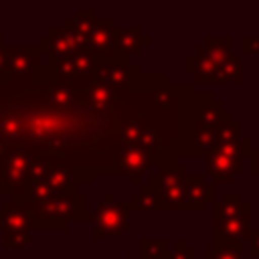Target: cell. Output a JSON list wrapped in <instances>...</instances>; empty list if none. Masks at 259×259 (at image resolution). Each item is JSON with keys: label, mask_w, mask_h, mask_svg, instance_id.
Segmentation results:
<instances>
[{"label": "cell", "mask_w": 259, "mask_h": 259, "mask_svg": "<svg viewBox=\"0 0 259 259\" xmlns=\"http://www.w3.org/2000/svg\"><path fill=\"white\" fill-rule=\"evenodd\" d=\"M117 121L115 111L95 113L83 103L71 107L47 103L26 111L0 103V144L36 142L45 146L42 156L61 154L73 146L95 150L103 146L105 138L117 134Z\"/></svg>", "instance_id": "6da1fadb"}, {"label": "cell", "mask_w": 259, "mask_h": 259, "mask_svg": "<svg viewBox=\"0 0 259 259\" xmlns=\"http://www.w3.org/2000/svg\"><path fill=\"white\" fill-rule=\"evenodd\" d=\"M188 95H182L180 85V101L182 105V117H190L188 121H182V138L170 140V144L184 146L180 154H208L217 146V132L219 125L225 121V117L231 113L225 109L223 101L214 99L212 93H196L194 87L188 85Z\"/></svg>", "instance_id": "7a4b0ae2"}, {"label": "cell", "mask_w": 259, "mask_h": 259, "mask_svg": "<svg viewBox=\"0 0 259 259\" xmlns=\"http://www.w3.org/2000/svg\"><path fill=\"white\" fill-rule=\"evenodd\" d=\"M214 217V245L212 247H241V241L249 235L251 204L239 196V192H227L212 204Z\"/></svg>", "instance_id": "3957f363"}, {"label": "cell", "mask_w": 259, "mask_h": 259, "mask_svg": "<svg viewBox=\"0 0 259 259\" xmlns=\"http://www.w3.org/2000/svg\"><path fill=\"white\" fill-rule=\"evenodd\" d=\"M14 206L28 210L30 229H65L69 221H91V212L85 210V194L79 192L45 202H20Z\"/></svg>", "instance_id": "277c9868"}, {"label": "cell", "mask_w": 259, "mask_h": 259, "mask_svg": "<svg viewBox=\"0 0 259 259\" xmlns=\"http://www.w3.org/2000/svg\"><path fill=\"white\" fill-rule=\"evenodd\" d=\"M214 202V188L202 174H188L184 184L162 198V212H204Z\"/></svg>", "instance_id": "5b68a950"}, {"label": "cell", "mask_w": 259, "mask_h": 259, "mask_svg": "<svg viewBox=\"0 0 259 259\" xmlns=\"http://www.w3.org/2000/svg\"><path fill=\"white\" fill-rule=\"evenodd\" d=\"M36 152L18 144H0V192H20L28 178Z\"/></svg>", "instance_id": "8992f818"}, {"label": "cell", "mask_w": 259, "mask_h": 259, "mask_svg": "<svg viewBox=\"0 0 259 259\" xmlns=\"http://www.w3.org/2000/svg\"><path fill=\"white\" fill-rule=\"evenodd\" d=\"M251 140L239 138L229 144H219L214 150H210L206 160V172L212 178L214 184H231L243 170V156L251 152Z\"/></svg>", "instance_id": "52a82bcc"}, {"label": "cell", "mask_w": 259, "mask_h": 259, "mask_svg": "<svg viewBox=\"0 0 259 259\" xmlns=\"http://www.w3.org/2000/svg\"><path fill=\"white\" fill-rule=\"evenodd\" d=\"M91 221H95V239L121 237L130 229V204L115 202L111 192H105L99 206H95V210L91 212Z\"/></svg>", "instance_id": "ba28073f"}, {"label": "cell", "mask_w": 259, "mask_h": 259, "mask_svg": "<svg viewBox=\"0 0 259 259\" xmlns=\"http://www.w3.org/2000/svg\"><path fill=\"white\" fill-rule=\"evenodd\" d=\"M138 75H140V69H138V65L132 63L130 57L111 53L107 57L95 59V69H93L91 79H95L103 85L115 87V85H125V83L134 85Z\"/></svg>", "instance_id": "9c48e42d"}, {"label": "cell", "mask_w": 259, "mask_h": 259, "mask_svg": "<svg viewBox=\"0 0 259 259\" xmlns=\"http://www.w3.org/2000/svg\"><path fill=\"white\" fill-rule=\"evenodd\" d=\"M0 231L2 245L6 249H24L30 241V214L28 210L6 204L0 210Z\"/></svg>", "instance_id": "30bf717a"}, {"label": "cell", "mask_w": 259, "mask_h": 259, "mask_svg": "<svg viewBox=\"0 0 259 259\" xmlns=\"http://www.w3.org/2000/svg\"><path fill=\"white\" fill-rule=\"evenodd\" d=\"M154 160L136 144L132 146H121V150L111 158V166L107 168V172L113 174H125L130 176V182L134 186H138L142 182L144 172L150 168Z\"/></svg>", "instance_id": "8fae6325"}, {"label": "cell", "mask_w": 259, "mask_h": 259, "mask_svg": "<svg viewBox=\"0 0 259 259\" xmlns=\"http://www.w3.org/2000/svg\"><path fill=\"white\" fill-rule=\"evenodd\" d=\"M40 55H45L40 49L34 47H6V65H8V73L12 75H36V71H45V77H53V63L49 65H40L38 59Z\"/></svg>", "instance_id": "7c38bea8"}, {"label": "cell", "mask_w": 259, "mask_h": 259, "mask_svg": "<svg viewBox=\"0 0 259 259\" xmlns=\"http://www.w3.org/2000/svg\"><path fill=\"white\" fill-rule=\"evenodd\" d=\"M83 53L95 59L115 53V26L109 18H97L93 28L83 36Z\"/></svg>", "instance_id": "4fadbf2b"}, {"label": "cell", "mask_w": 259, "mask_h": 259, "mask_svg": "<svg viewBox=\"0 0 259 259\" xmlns=\"http://www.w3.org/2000/svg\"><path fill=\"white\" fill-rule=\"evenodd\" d=\"M79 89H81V103L95 111V113H113V105L117 101V89L103 85L95 79L89 77V81H79Z\"/></svg>", "instance_id": "5bb4252c"}, {"label": "cell", "mask_w": 259, "mask_h": 259, "mask_svg": "<svg viewBox=\"0 0 259 259\" xmlns=\"http://www.w3.org/2000/svg\"><path fill=\"white\" fill-rule=\"evenodd\" d=\"M95 69V57L89 53H75L65 59L53 61V77L61 79L63 83H77V79L91 77Z\"/></svg>", "instance_id": "9a60e30c"}, {"label": "cell", "mask_w": 259, "mask_h": 259, "mask_svg": "<svg viewBox=\"0 0 259 259\" xmlns=\"http://www.w3.org/2000/svg\"><path fill=\"white\" fill-rule=\"evenodd\" d=\"M51 61H59L65 59L69 55L81 53L75 34L67 28V26H59V28H49L47 34L40 38V47H38Z\"/></svg>", "instance_id": "2e32d148"}, {"label": "cell", "mask_w": 259, "mask_h": 259, "mask_svg": "<svg viewBox=\"0 0 259 259\" xmlns=\"http://www.w3.org/2000/svg\"><path fill=\"white\" fill-rule=\"evenodd\" d=\"M186 176H188L186 164H178V162L160 164L158 166V172L148 178V184L160 194V200H162L168 192H172L174 188H178L180 184H184Z\"/></svg>", "instance_id": "e0dca14e"}, {"label": "cell", "mask_w": 259, "mask_h": 259, "mask_svg": "<svg viewBox=\"0 0 259 259\" xmlns=\"http://www.w3.org/2000/svg\"><path fill=\"white\" fill-rule=\"evenodd\" d=\"M40 97H45V101H47L49 105H55V107L79 105V103H81L79 81H77V83H51V85L47 87V91L40 93Z\"/></svg>", "instance_id": "ac0fdd59"}, {"label": "cell", "mask_w": 259, "mask_h": 259, "mask_svg": "<svg viewBox=\"0 0 259 259\" xmlns=\"http://www.w3.org/2000/svg\"><path fill=\"white\" fill-rule=\"evenodd\" d=\"M150 45V38L142 34L140 28H115V53L125 57H138L144 47Z\"/></svg>", "instance_id": "d6986e66"}, {"label": "cell", "mask_w": 259, "mask_h": 259, "mask_svg": "<svg viewBox=\"0 0 259 259\" xmlns=\"http://www.w3.org/2000/svg\"><path fill=\"white\" fill-rule=\"evenodd\" d=\"M231 45H233V38L231 36H206L204 42L196 47V51L200 55H204L210 63H214L219 69H223V65L233 55Z\"/></svg>", "instance_id": "ffe728a7"}, {"label": "cell", "mask_w": 259, "mask_h": 259, "mask_svg": "<svg viewBox=\"0 0 259 259\" xmlns=\"http://www.w3.org/2000/svg\"><path fill=\"white\" fill-rule=\"evenodd\" d=\"M186 71L194 75L198 83H221V69L210 63L204 55H200L196 49L192 55L186 57Z\"/></svg>", "instance_id": "44dd1931"}, {"label": "cell", "mask_w": 259, "mask_h": 259, "mask_svg": "<svg viewBox=\"0 0 259 259\" xmlns=\"http://www.w3.org/2000/svg\"><path fill=\"white\" fill-rule=\"evenodd\" d=\"M127 204H130V210H136V212H158V210H162L160 194L148 182L140 184V190L132 194Z\"/></svg>", "instance_id": "7402d4cb"}, {"label": "cell", "mask_w": 259, "mask_h": 259, "mask_svg": "<svg viewBox=\"0 0 259 259\" xmlns=\"http://www.w3.org/2000/svg\"><path fill=\"white\" fill-rule=\"evenodd\" d=\"M144 132H146V127L140 119H121L119 117V121H117V134L121 138V146L138 144V140Z\"/></svg>", "instance_id": "603a6c76"}, {"label": "cell", "mask_w": 259, "mask_h": 259, "mask_svg": "<svg viewBox=\"0 0 259 259\" xmlns=\"http://www.w3.org/2000/svg\"><path fill=\"white\" fill-rule=\"evenodd\" d=\"M168 241L166 239H142L140 241V259H168Z\"/></svg>", "instance_id": "cb8c5ba5"}, {"label": "cell", "mask_w": 259, "mask_h": 259, "mask_svg": "<svg viewBox=\"0 0 259 259\" xmlns=\"http://www.w3.org/2000/svg\"><path fill=\"white\" fill-rule=\"evenodd\" d=\"M152 91H154L160 107H172L180 101V85H170L164 81V83H158Z\"/></svg>", "instance_id": "d4e9b609"}, {"label": "cell", "mask_w": 259, "mask_h": 259, "mask_svg": "<svg viewBox=\"0 0 259 259\" xmlns=\"http://www.w3.org/2000/svg\"><path fill=\"white\" fill-rule=\"evenodd\" d=\"M243 77V65L239 55H231V59L221 69V83H239Z\"/></svg>", "instance_id": "484cf974"}, {"label": "cell", "mask_w": 259, "mask_h": 259, "mask_svg": "<svg viewBox=\"0 0 259 259\" xmlns=\"http://www.w3.org/2000/svg\"><path fill=\"white\" fill-rule=\"evenodd\" d=\"M204 259H249L243 257L241 247H206L204 249Z\"/></svg>", "instance_id": "4316f807"}, {"label": "cell", "mask_w": 259, "mask_h": 259, "mask_svg": "<svg viewBox=\"0 0 259 259\" xmlns=\"http://www.w3.org/2000/svg\"><path fill=\"white\" fill-rule=\"evenodd\" d=\"M168 259H196V251L188 245L186 239H180L176 247L168 253Z\"/></svg>", "instance_id": "83f0119b"}, {"label": "cell", "mask_w": 259, "mask_h": 259, "mask_svg": "<svg viewBox=\"0 0 259 259\" xmlns=\"http://www.w3.org/2000/svg\"><path fill=\"white\" fill-rule=\"evenodd\" d=\"M241 55L257 57L259 55V36H243L241 38Z\"/></svg>", "instance_id": "f1b7e54d"}, {"label": "cell", "mask_w": 259, "mask_h": 259, "mask_svg": "<svg viewBox=\"0 0 259 259\" xmlns=\"http://www.w3.org/2000/svg\"><path fill=\"white\" fill-rule=\"evenodd\" d=\"M247 239H249V251H251V257L257 259V257H259V229L249 231Z\"/></svg>", "instance_id": "f546056e"}, {"label": "cell", "mask_w": 259, "mask_h": 259, "mask_svg": "<svg viewBox=\"0 0 259 259\" xmlns=\"http://www.w3.org/2000/svg\"><path fill=\"white\" fill-rule=\"evenodd\" d=\"M247 156H249V170L259 180V148H251V152Z\"/></svg>", "instance_id": "4dcf8cb0"}, {"label": "cell", "mask_w": 259, "mask_h": 259, "mask_svg": "<svg viewBox=\"0 0 259 259\" xmlns=\"http://www.w3.org/2000/svg\"><path fill=\"white\" fill-rule=\"evenodd\" d=\"M4 79H10V73H8V65H6V47L2 45V38H0V81Z\"/></svg>", "instance_id": "1f68e13d"}, {"label": "cell", "mask_w": 259, "mask_h": 259, "mask_svg": "<svg viewBox=\"0 0 259 259\" xmlns=\"http://www.w3.org/2000/svg\"><path fill=\"white\" fill-rule=\"evenodd\" d=\"M130 259H134V257H130Z\"/></svg>", "instance_id": "d6a6232c"}]
</instances>
